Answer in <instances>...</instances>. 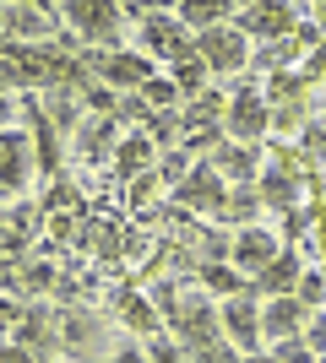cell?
I'll list each match as a JSON object with an SVG mask.
<instances>
[{"label":"cell","instance_id":"obj_1","mask_svg":"<svg viewBox=\"0 0 326 363\" xmlns=\"http://www.w3.org/2000/svg\"><path fill=\"white\" fill-rule=\"evenodd\" d=\"M174 336H180L190 352L223 347V309H212L207 298H180L174 303Z\"/></svg>","mask_w":326,"mask_h":363},{"label":"cell","instance_id":"obj_2","mask_svg":"<svg viewBox=\"0 0 326 363\" xmlns=\"http://www.w3.org/2000/svg\"><path fill=\"white\" fill-rule=\"evenodd\" d=\"M223 130H229L239 147L261 141L266 130H272V104H266V92H256V87L245 82V87L229 98V108H223Z\"/></svg>","mask_w":326,"mask_h":363},{"label":"cell","instance_id":"obj_3","mask_svg":"<svg viewBox=\"0 0 326 363\" xmlns=\"http://www.w3.org/2000/svg\"><path fill=\"white\" fill-rule=\"evenodd\" d=\"M223 342H229V347H239L245 358H256V352H261L266 331H261V298H256V293H239V298L223 303Z\"/></svg>","mask_w":326,"mask_h":363},{"label":"cell","instance_id":"obj_4","mask_svg":"<svg viewBox=\"0 0 326 363\" xmlns=\"http://www.w3.org/2000/svg\"><path fill=\"white\" fill-rule=\"evenodd\" d=\"M141 55H147V60H180V55H190V33H185V22H180V16H174V6L169 11H147L141 16Z\"/></svg>","mask_w":326,"mask_h":363},{"label":"cell","instance_id":"obj_5","mask_svg":"<svg viewBox=\"0 0 326 363\" xmlns=\"http://www.w3.org/2000/svg\"><path fill=\"white\" fill-rule=\"evenodd\" d=\"M196 55H202L207 71H245L250 65V38L234 22H223V28L212 33H196Z\"/></svg>","mask_w":326,"mask_h":363},{"label":"cell","instance_id":"obj_6","mask_svg":"<svg viewBox=\"0 0 326 363\" xmlns=\"http://www.w3.org/2000/svg\"><path fill=\"white\" fill-rule=\"evenodd\" d=\"M33 168H38V157H33V141L28 130H0V190L6 196H22L33 184Z\"/></svg>","mask_w":326,"mask_h":363},{"label":"cell","instance_id":"obj_7","mask_svg":"<svg viewBox=\"0 0 326 363\" xmlns=\"http://www.w3.org/2000/svg\"><path fill=\"white\" fill-rule=\"evenodd\" d=\"M239 22H234V28L245 33V38H266V44H272V38H294L299 33V11L294 6H239Z\"/></svg>","mask_w":326,"mask_h":363},{"label":"cell","instance_id":"obj_8","mask_svg":"<svg viewBox=\"0 0 326 363\" xmlns=\"http://www.w3.org/2000/svg\"><path fill=\"white\" fill-rule=\"evenodd\" d=\"M174 196L185 201V212H212L223 217V201H229V184H223V174H217L212 163H196L185 174V184L174 190Z\"/></svg>","mask_w":326,"mask_h":363},{"label":"cell","instance_id":"obj_9","mask_svg":"<svg viewBox=\"0 0 326 363\" xmlns=\"http://www.w3.org/2000/svg\"><path fill=\"white\" fill-rule=\"evenodd\" d=\"M98 76H104V87H125V92H141L147 82L158 76V65L141 55V49H120V55H109L98 60Z\"/></svg>","mask_w":326,"mask_h":363},{"label":"cell","instance_id":"obj_10","mask_svg":"<svg viewBox=\"0 0 326 363\" xmlns=\"http://www.w3.org/2000/svg\"><path fill=\"white\" fill-rule=\"evenodd\" d=\"M278 250L283 244L266 233V228H239V239H234V255H229V266L234 272H250V277H261L272 260H278Z\"/></svg>","mask_w":326,"mask_h":363},{"label":"cell","instance_id":"obj_11","mask_svg":"<svg viewBox=\"0 0 326 363\" xmlns=\"http://www.w3.org/2000/svg\"><path fill=\"white\" fill-rule=\"evenodd\" d=\"M299 277H305V260H299L294 250H278V260L250 282V293H256V298H294Z\"/></svg>","mask_w":326,"mask_h":363},{"label":"cell","instance_id":"obj_12","mask_svg":"<svg viewBox=\"0 0 326 363\" xmlns=\"http://www.w3.org/2000/svg\"><path fill=\"white\" fill-rule=\"evenodd\" d=\"M305 320H310V309H305L299 298H266L261 303V331H266V342L305 336Z\"/></svg>","mask_w":326,"mask_h":363},{"label":"cell","instance_id":"obj_13","mask_svg":"<svg viewBox=\"0 0 326 363\" xmlns=\"http://www.w3.org/2000/svg\"><path fill=\"white\" fill-rule=\"evenodd\" d=\"M65 22H77L82 38H114V28H120V6H93V0H71V6H60Z\"/></svg>","mask_w":326,"mask_h":363},{"label":"cell","instance_id":"obj_14","mask_svg":"<svg viewBox=\"0 0 326 363\" xmlns=\"http://www.w3.org/2000/svg\"><path fill=\"white\" fill-rule=\"evenodd\" d=\"M120 120H98V114H87V120L77 125V152L87 157V163H98V157H114L120 152Z\"/></svg>","mask_w":326,"mask_h":363},{"label":"cell","instance_id":"obj_15","mask_svg":"<svg viewBox=\"0 0 326 363\" xmlns=\"http://www.w3.org/2000/svg\"><path fill=\"white\" fill-rule=\"evenodd\" d=\"M207 163L223 174V179H234V184H250V179H261V157L250 147H239V141H223V147L207 157Z\"/></svg>","mask_w":326,"mask_h":363},{"label":"cell","instance_id":"obj_16","mask_svg":"<svg viewBox=\"0 0 326 363\" xmlns=\"http://www.w3.org/2000/svg\"><path fill=\"white\" fill-rule=\"evenodd\" d=\"M55 16H60V6H55V11H49V6H6L0 22H6L16 38H49V33H55Z\"/></svg>","mask_w":326,"mask_h":363},{"label":"cell","instance_id":"obj_17","mask_svg":"<svg viewBox=\"0 0 326 363\" xmlns=\"http://www.w3.org/2000/svg\"><path fill=\"white\" fill-rule=\"evenodd\" d=\"M256 190H261V206H272V212H294L299 206V184L288 168H261V179H256Z\"/></svg>","mask_w":326,"mask_h":363},{"label":"cell","instance_id":"obj_18","mask_svg":"<svg viewBox=\"0 0 326 363\" xmlns=\"http://www.w3.org/2000/svg\"><path fill=\"white\" fill-rule=\"evenodd\" d=\"M153 136L147 130H131V136L120 141V152H114V168H120V179H136V168L147 174V163H153Z\"/></svg>","mask_w":326,"mask_h":363},{"label":"cell","instance_id":"obj_19","mask_svg":"<svg viewBox=\"0 0 326 363\" xmlns=\"http://www.w3.org/2000/svg\"><path fill=\"white\" fill-rule=\"evenodd\" d=\"M256 217H261V190H256V184H234L229 201H223V223L229 228H256Z\"/></svg>","mask_w":326,"mask_h":363},{"label":"cell","instance_id":"obj_20","mask_svg":"<svg viewBox=\"0 0 326 363\" xmlns=\"http://www.w3.org/2000/svg\"><path fill=\"white\" fill-rule=\"evenodd\" d=\"M202 282H207V293L212 298H239V293H250V282H245V272H234V266H202Z\"/></svg>","mask_w":326,"mask_h":363},{"label":"cell","instance_id":"obj_21","mask_svg":"<svg viewBox=\"0 0 326 363\" xmlns=\"http://www.w3.org/2000/svg\"><path fill=\"white\" fill-rule=\"evenodd\" d=\"M169 82L180 92H196V98H202V82H207V65H202V55H196V49H190V55H180V60L169 65Z\"/></svg>","mask_w":326,"mask_h":363},{"label":"cell","instance_id":"obj_22","mask_svg":"<svg viewBox=\"0 0 326 363\" xmlns=\"http://www.w3.org/2000/svg\"><path fill=\"white\" fill-rule=\"evenodd\" d=\"M141 104L153 108V114H174V98H180V87H174L169 76H153V82H147V87L136 92Z\"/></svg>","mask_w":326,"mask_h":363},{"label":"cell","instance_id":"obj_23","mask_svg":"<svg viewBox=\"0 0 326 363\" xmlns=\"http://www.w3.org/2000/svg\"><path fill=\"white\" fill-rule=\"evenodd\" d=\"M299 55V33L294 38H278V44H261L250 55V65H261V71H283V60H294Z\"/></svg>","mask_w":326,"mask_h":363},{"label":"cell","instance_id":"obj_24","mask_svg":"<svg viewBox=\"0 0 326 363\" xmlns=\"http://www.w3.org/2000/svg\"><path fill=\"white\" fill-rule=\"evenodd\" d=\"M190 152L185 147H174V152H163V163H158V179L163 184H174V190H180V184H185V174H190Z\"/></svg>","mask_w":326,"mask_h":363},{"label":"cell","instance_id":"obj_25","mask_svg":"<svg viewBox=\"0 0 326 363\" xmlns=\"http://www.w3.org/2000/svg\"><path fill=\"white\" fill-rule=\"evenodd\" d=\"M217 114H223V98H217V92H202L190 108H180V125H207V120H217Z\"/></svg>","mask_w":326,"mask_h":363},{"label":"cell","instance_id":"obj_26","mask_svg":"<svg viewBox=\"0 0 326 363\" xmlns=\"http://www.w3.org/2000/svg\"><path fill=\"white\" fill-rule=\"evenodd\" d=\"M294 298L305 303V309H321V303H326V272H305V277H299V288H294Z\"/></svg>","mask_w":326,"mask_h":363},{"label":"cell","instance_id":"obj_27","mask_svg":"<svg viewBox=\"0 0 326 363\" xmlns=\"http://www.w3.org/2000/svg\"><path fill=\"white\" fill-rule=\"evenodd\" d=\"M33 228H38V206H33V201H22V206H11V212H6V233H33Z\"/></svg>","mask_w":326,"mask_h":363},{"label":"cell","instance_id":"obj_28","mask_svg":"<svg viewBox=\"0 0 326 363\" xmlns=\"http://www.w3.org/2000/svg\"><path fill=\"white\" fill-rule=\"evenodd\" d=\"M272 358L278 363H315V352L305 347V336H288V342H272Z\"/></svg>","mask_w":326,"mask_h":363},{"label":"cell","instance_id":"obj_29","mask_svg":"<svg viewBox=\"0 0 326 363\" xmlns=\"http://www.w3.org/2000/svg\"><path fill=\"white\" fill-rule=\"evenodd\" d=\"M305 347H310L315 358H326V315H321V309L305 320Z\"/></svg>","mask_w":326,"mask_h":363},{"label":"cell","instance_id":"obj_30","mask_svg":"<svg viewBox=\"0 0 326 363\" xmlns=\"http://www.w3.org/2000/svg\"><path fill=\"white\" fill-rule=\"evenodd\" d=\"M49 277H55V266H49V260H33L28 272H22V288H28V293H44Z\"/></svg>","mask_w":326,"mask_h":363},{"label":"cell","instance_id":"obj_31","mask_svg":"<svg viewBox=\"0 0 326 363\" xmlns=\"http://www.w3.org/2000/svg\"><path fill=\"white\" fill-rule=\"evenodd\" d=\"M299 141L310 147V157H326V125H305V130H299Z\"/></svg>","mask_w":326,"mask_h":363},{"label":"cell","instance_id":"obj_32","mask_svg":"<svg viewBox=\"0 0 326 363\" xmlns=\"http://www.w3.org/2000/svg\"><path fill=\"white\" fill-rule=\"evenodd\" d=\"M125 315H131V325H141V331H158V315H153V303H131Z\"/></svg>","mask_w":326,"mask_h":363},{"label":"cell","instance_id":"obj_33","mask_svg":"<svg viewBox=\"0 0 326 363\" xmlns=\"http://www.w3.org/2000/svg\"><path fill=\"white\" fill-rule=\"evenodd\" d=\"M44 336H49V320L38 315V309H33V315H28V325H22V342H44Z\"/></svg>","mask_w":326,"mask_h":363},{"label":"cell","instance_id":"obj_34","mask_svg":"<svg viewBox=\"0 0 326 363\" xmlns=\"http://www.w3.org/2000/svg\"><path fill=\"white\" fill-rule=\"evenodd\" d=\"M49 206H71V184H49Z\"/></svg>","mask_w":326,"mask_h":363},{"label":"cell","instance_id":"obj_35","mask_svg":"<svg viewBox=\"0 0 326 363\" xmlns=\"http://www.w3.org/2000/svg\"><path fill=\"white\" fill-rule=\"evenodd\" d=\"M0 130H11V92L0 87Z\"/></svg>","mask_w":326,"mask_h":363},{"label":"cell","instance_id":"obj_36","mask_svg":"<svg viewBox=\"0 0 326 363\" xmlns=\"http://www.w3.org/2000/svg\"><path fill=\"white\" fill-rule=\"evenodd\" d=\"M153 363H180V352H174L169 342H158V347H153Z\"/></svg>","mask_w":326,"mask_h":363},{"label":"cell","instance_id":"obj_37","mask_svg":"<svg viewBox=\"0 0 326 363\" xmlns=\"http://www.w3.org/2000/svg\"><path fill=\"white\" fill-rule=\"evenodd\" d=\"M196 363H234L223 347H207V352H196Z\"/></svg>","mask_w":326,"mask_h":363},{"label":"cell","instance_id":"obj_38","mask_svg":"<svg viewBox=\"0 0 326 363\" xmlns=\"http://www.w3.org/2000/svg\"><path fill=\"white\" fill-rule=\"evenodd\" d=\"M114 363H147V358H141V352H120Z\"/></svg>","mask_w":326,"mask_h":363},{"label":"cell","instance_id":"obj_39","mask_svg":"<svg viewBox=\"0 0 326 363\" xmlns=\"http://www.w3.org/2000/svg\"><path fill=\"white\" fill-rule=\"evenodd\" d=\"M245 363H278V358H272V352H256V358H245Z\"/></svg>","mask_w":326,"mask_h":363},{"label":"cell","instance_id":"obj_40","mask_svg":"<svg viewBox=\"0 0 326 363\" xmlns=\"http://www.w3.org/2000/svg\"><path fill=\"white\" fill-rule=\"evenodd\" d=\"M315 363H326V358H315Z\"/></svg>","mask_w":326,"mask_h":363},{"label":"cell","instance_id":"obj_41","mask_svg":"<svg viewBox=\"0 0 326 363\" xmlns=\"http://www.w3.org/2000/svg\"><path fill=\"white\" fill-rule=\"evenodd\" d=\"M0 11H6V6H0Z\"/></svg>","mask_w":326,"mask_h":363}]
</instances>
